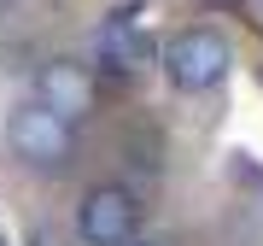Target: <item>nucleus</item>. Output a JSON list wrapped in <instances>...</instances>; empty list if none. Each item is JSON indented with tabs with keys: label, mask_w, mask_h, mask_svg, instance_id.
<instances>
[{
	"label": "nucleus",
	"mask_w": 263,
	"mask_h": 246,
	"mask_svg": "<svg viewBox=\"0 0 263 246\" xmlns=\"http://www.w3.org/2000/svg\"><path fill=\"white\" fill-rule=\"evenodd\" d=\"M6 141H12V152H18L29 170H70V164H76V123L53 117L47 106H24V112H12Z\"/></svg>",
	"instance_id": "1"
},
{
	"label": "nucleus",
	"mask_w": 263,
	"mask_h": 246,
	"mask_svg": "<svg viewBox=\"0 0 263 246\" xmlns=\"http://www.w3.org/2000/svg\"><path fill=\"white\" fill-rule=\"evenodd\" d=\"M228 65H234V53H228V41L216 36V29H181L176 41L164 47V71L176 88H187V94H205V88H216L228 76Z\"/></svg>",
	"instance_id": "2"
},
{
	"label": "nucleus",
	"mask_w": 263,
	"mask_h": 246,
	"mask_svg": "<svg viewBox=\"0 0 263 246\" xmlns=\"http://www.w3.org/2000/svg\"><path fill=\"white\" fill-rule=\"evenodd\" d=\"M135 223H141V205H135V194L117 188V182L94 188L82 205H76V235H82L88 246H129Z\"/></svg>",
	"instance_id": "3"
},
{
	"label": "nucleus",
	"mask_w": 263,
	"mask_h": 246,
	"mask_svg": "<svg viewBox=\"0 0 263 246\" xmlns=\"http://www.w3.org/2000/svg\"><path fill=\"white\" fill-rule=\"evenodd\" d=\"M35 88H41L35 106H47V112L65 117V123L88 117V112H94V94H100L94 76H88V65H76V59H53V65H41Z\"/></svg>",
	"instance_id": "4"
},
{
	"label": "nucleus",
	"mask_w": 263,
	"mask_h": 246,
	"mask_svg": "<svg viewBox=\"0 0 263 246\" xmlns=\"http://www.w3.org/2000/svg\"><path fill=\"white\" fill-rule=\"evenodd\" d=\"M100 59L111 71H146L152 65V29H146L141 6H117L100 24Z\"/></svg>",
	"instance_id": "5"
},
{
	"label": "nucleus",
	"mask_w": 263,
	"mask_h": 246,
	"mask_svg": "<svg viewBox=\"0 0 263 246\" xmlns=\"http://www.w3.org/2000/svg\"><path fill=\"white\" fill-rule=\"evenodd\" d=\"M0 246H6V235H0Z\"/></svg>",
	"instance_id": "6"
}]
</instances>
